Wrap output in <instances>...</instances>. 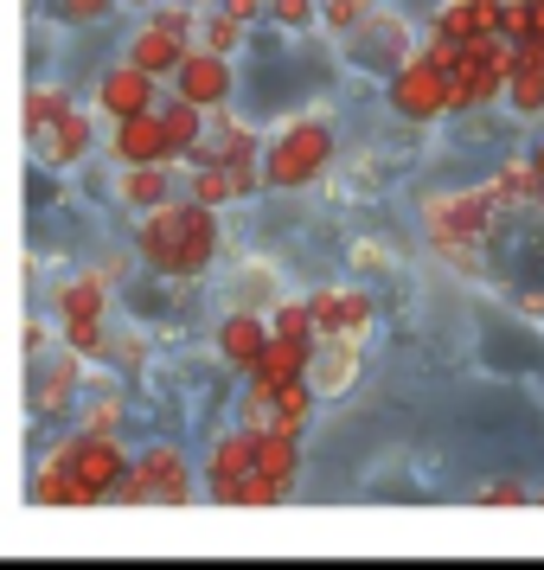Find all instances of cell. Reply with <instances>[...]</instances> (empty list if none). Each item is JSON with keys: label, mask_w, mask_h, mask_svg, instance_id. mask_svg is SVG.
<instances>
[{"label": "cell", "mask_w": 544, "mask_h": 570, "mask_svg": "<svg viewBox=\"0 0 544 570\" xmlns=\"http://www.w3.org/2000/svg\"><path fill=\"white\" fill-rule=\"evenodd\" d=\"M404 78H411V83L397 90V104H404V109H436L442 90H436V71H429V65H411Z\"/></svg>", "instance_id": "cell-8"}, {"label": "cell", "mask_w": 544, "mask_h": 570, "mask_svg": "<svg viewBox=\"0 0 544 570\" xmlns=\"http://www.w3.org/2000/svg\"><path fill=\"white\" fill-rule=\"evenodd\" d=\"M186 97H192V104H218V97H225V58L218 52H199L192 58V65H186Z\"/></svg>", "instance_id": "cell-6"}, {"label": "cell", "mask_w": 544, "mask_h": 570, "mask_svg": "<svg viewBox=\"0 0 544 570\" xmlns=\"http://www.w3.org/2000/svg\"><path fill=\"white\" fill-rule=\"evenodd\" d=\"M481 225H487V193H455V199H429V232L442 237V244H455V237H481Z\"/></svg>", "instance_id": "cell-4"}, {"label": "cell", "mask_w": 544, "mask_h": 570, "mask_svg": "<svg viewBox=\"0 0 544 570\" xmlns=\"http://www.w3.org/2000/svg\"><path fill=\"white\" fill-rule=\"evenodd\" d=\"M237 308L244 314H257V308H269V302H276V295H283V283H276V263H244V269H237Z\"/></svg>", "instance_id": "cell-5"}, {"label": "cell", "mask_w": 544, "mask_h": 570, "mask_svg": "<svg viewBox=\"0 0 544 570\" xmlns=\"http://www.w3.org/2000/svg\"><path fill=\"white\" fill-rule=\"evenodd\" d=\"M129 500H186V462H180V449H148V455L135 462Z\"/></svg>", "instance_id": "cell-3"}, {"label": "cell", "mask_w": 544, "mask_h": 570, "mask_svg": "<svg viewBox=\"0 0 544 570\" xmlns=\"http://www.w3.org/2000/svg\"><path fill=\"white\" fill-rule=\"evenodd\" d=\"M308 321L320 334H346V340H365L372 327V302H365L359 288H320L308 302Z\"/></svg>", "instance_id": "cell-2"}, {"label": "cell", "mask_w": 544, "mask_h": 570, "mask_svg": "<svg viewBox=\"0 0 544 570\" xmlns=\"http://www.w3.org/2000/svg\"><path fill=\"white\" fill-rule=\"evenodd\" d=\"M359 365H365V340L320 334L314 340V353L301 360V385H308V397H339V391H353Z\"/></svg>", "instance_id": "cell-1"}, {"label": "cell", "mask_w": 544, "mask_h": 570, "mask_svg": "<svg viewBox=\"0 0 544 570\" xmlns=\"http://www.w3.org/2000/svg\"><path fill=\"white\" fill-rule=\"evenodd\" d=\"M269 7H276L283 27H301V20H308V0H269Z\"/></svg>", "instance_id": "cell-12"}, {"label": "cell", "mask_w": 544, "mask_h": 570, "mask_svg": "<svg viewBox=\"0 0 544 570\" xmlns=\"http://www.w3.org/2000/svg\"><path fill=\"white\" fill-rule=\"evenodd\" d=\"M263 327H257V314H237L231 327H225V353H231V360H257L263 353Z\"/></svg>", "instance_id": "cell-7"}, {"label": "cell", "mask_w": 544, "mask_h": 570, "mask_svg": "<svg viewBox=\"0 0 544 570\" xmlns=\"http://www.w3.org/2000/svg\"><path fill=\"white\" fill-rule=\"evenodd\" d=\"M160 193H167V180H160L155 167H135L129 180H122V199H135V206H155Z\"/></svg>", "instance_id": "cell-9"}, {"label": "cell", "mask_w": 544, "mask_h": 570, "mask_svg": "<svg viewBox=\"0 0 544 570\" xmlns=\"http://www.w3.org/2000/svg\"><path fill=\"white\" fill-rule=\"evenodd\" d=\"M237 27H244V20H231V13H211V20H206V52L225 58L237 46Z\"/></svg>", "instance_id": "cell-10"}, {"label": "cell", "mask_w": 544, "mask_h": 570, "mask_svg": "<svg viewBox=\"0 0 544 570\" xmlns=\"http://www.w3.org/2000/svg\"><path fill=\"white\" fill-rule=\"evenodd\" d=\"M353 269H390V257L378 244H353Z\"/></svg>", "instance_id": "cell-11"}, {"label": "cell", "mask_w": 544, "mask_h": 570, "mask_svg": "<svg viewBox=\"0 0 544 570\" xmlns=\"http://www.w3.org/2000/svg\"><path fill=\"white\" fill-rule=\"evenodd\" d=\"M481 500H487V507H500V500H518V488H513V481H493V488L481 493Z\"/></svg>", "instance_id": "cell-13"}]
</instances>
